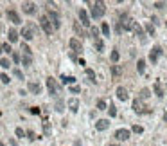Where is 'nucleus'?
Listing matches in <instances>:
<instances>
[{
	"instance_id": "f257e3e1",
	"label": "nucleus",
	"mask_w": 167,
	"mask_h": 146,
	"mask_svg": "<svg viewBox=\"0 0 167 146\" xmlns=\"http://www.w3.org/2000/svg\"><path fill=\"white\" fill-rule=\"evenodd\" d=\"M90 13H92L94 18H103L104 13H106V5H104V2H94Z\"/></svg>"
},
{
	"instance_id": "f03ea898",
	"label": "nucleus",
	"mask_w": 167,
	"mask_h": 146,
	"mask_svg": "<svg viewBox=\"0 0 167 146\" xmlns=\"http://www.w3.org/2000/svg\"><path fill=\"white\" fill-rule=\"evenodd\" d=\"M119 25H121V29L124 27V31H131V29H133V25H135V22H133V20H131V18H130L126 13H124V14L121 16V22H119Z\"/></svg>"
},
{
	"instance_id": "7ed1b4c3",
	"label": "nucleus",
	"mask_w": 167,
	"mask_h": 146,
	"mask_svg": "<svg viewBox=\"0 0 167 146\" xmlns=\"http://www.w3.org/2000/svg\"><path fill=\"white\" fill-rule=\"evenodd\" d=\"M47 89H49V94L50 96H58L59 94V85L56 83V79L54 78H47Z\"/></svg>"
},
{
	"instance_id": "20e7f679",
	"label": "nucleus",
	"mask_w": 167,
	"mask_h": 146,
	"mask_svg": "<svg viewBox=\"0 0 167 146\" xmlns=\"http://www.w3.org/2000/svg\"><path fill=\"white\" fill-rule=\"evenodd\" d=\"M40 25H41V29L45 31V34H52V23H50V20L47 18V14H43V16H40Z\"/></svg>"
},
{
	"instance_id": "39448f33",
	"label": "nucleus",
	"mask_w": 167,
	"mask_h": 146,
	"mask_svg": "<svg viewBox=\"0 0 167 146\" xmlns=\"http://www.w3.org/2000/svg\"><path fill=\"white\" fill-rule=\"evenodd\" d=\"M47 18L50 20V23H52V29H59L61 22H59V14H58L56 11H49V13H47Z\"/></svg>"
},
{
	"instance_id": "423d86ee",
	"label": "nucleus",
	"mask_w": 167,
	"mask_h": 146,
	"mask_svg": "<svg viewBox=\"0 0 167 146\" xmlns=\"http://www.w3.org/2000/svg\"><path fill=\"white\" fill-rule=\"evenodd\" d=\"M20 36H23V40H32L34 38V27L32 25H23V29L20 31Z\"/></svg>"
},
{
	"instance_id": "0eeeda50",
	"label": "nucleus",
	"mask_w": 167,
	"mask_h": 146,
	"mask_svg": "<svg viewBox=\"0 0 167 146\" xmlns=\"http://www.w3.org/2000/svg\"><path fill=\"white\" fill-rule=\"evenodd\" d=\"M5 16H7V20H9L11 23H16V25L22 23V18H20V14H18L14 9H9V11L5 13Z\"/></svg>"
},
{
	"instance_id": "6e6552de",
	"label": "nucleus",
	"mask_w": 167,
	"mask_h": 146,
	"mask_svg": "<svg viewBox=\"0 0 167 146\" xmlns=\"http://www.w3.org/2000/svg\"><path fill=\"white\" fill-rule=\"evenodd\" d=\"M130 135H131V132H130L128 128H119V130L115 132V139H119V141H128Z\"/></svg>"
},
{
	"instance_id": "1a4fd4ad",
	"label": "nucleus",
	"mask_w": 167,
	"mask_h": 146,
	"mask_svg": "<svg viewBox=\"0 0 167 146\" xmlns=\"http://www.w3.org/2000/svg\"><path fill=\"white\" fill-rule=\"evenodd\" d=\"M22 9H23L25 14H34L36 13V4L34 2H23L22 4Z\"/></svg>"
},
{
	"instance_id": "9d476101",
	"label": "nucleus",
	"mask_w": 167,
	"mask_h": 146,
	"mask_svg": "<svg viewBox=\"0 0 167 146\" xmlns=\"http://www.w3.org/2000/svg\"><path fill=\"white\" fill-rule=\"evenodd\" d=\"M110 128V121L108 119H99L97 123H95V130H99V132H104V130H108Z\"/></svg>"
},
{
	"instance_id": "9b49d317",
	"label": "nucleus",
	"mask_w": 167,
	"mask_h": 146,
	"mask_svg": "<svg viewBox=\"0 0 167 146\" xmlns=\"http://www.w3.org/2000/svg\"><path fill=\"white\" fill-rule=\"evenodd\" d=\"M79 20H81V23H83L85 27L90 25V16H88V13H86L85 9H79Z\"/></svg>"
},
{
	"instance_id": "f8f14e48",
	"label": "nucleus",
	"mask_w": 167,
	"mask_h": 146,
	"mask_svg": "<svg viewBox=\"0 0 167 146\" xmlns=\"http://www.w3.org/2000/svg\"><path fill=\"white\" fill-rule=\"evenodd\" d=\"M68 43H70V49H72V51H76V52H81V51H83V45H81V42H79L77 38H70Z\"/></svg>"
},
{
	"instance_id": "ddd939ff",
	"label": "nucleus",
	"mask_w": 167,
	"mask_h": 146,
	"mask_svg": "<svg viewBox=\"0 0 167 146\" xmlns=\"http://www.w3.org/2000/svg\"><path fill=\"white\" fill-rule=\"evenodd\" d=\"M27 89H29V92H31V94H40V92H41V87H40V83H36V81H29Z\"/></svg>"
},
{
	"instance_id": "4468645a",
	"label": "nucleus",
	"mask_w": 167,
	"mask_h": 146,
	"mask_svg": "<svg viewBox=\"0 0 167 146\" xmlns=\"http://www.w3.org/2000/svg\"><path fill=\"white\" fill-rule=\"evenodd\" d=\"M160 54H162V49H160V47H153V51L149 52V60L155 63V61L160 58Z\"/></svg>"
},
{
	"instance_id": "2eb2a0df",
	"label": "nucleus",
	"mask_w": 167,
	"mask_h": 146,
	"mask_svg": "<svg viewBox=\"0 0 167 146\" xmlns=\"http://www.w3.org/2000/svg\"><path fill=\"white\" fill-rule=\"evenodd\" d=\"M117 98H119L121 101H126V99L130 98V94H128V90H126L124 87H117Z\"/></svg>"
},
{
	"instance_id": "dca6fc26",
	"label": "nucleus",
	"mask_w": 167,
	"mask_h": 146,
	"mask_svg": "<svg viewBox=\"0 0 167 146\" xmlns=\"http://www.w3.org/2000/svg\"><path fill=\"white\" fill-rule=\"evenodd\" d=\"M155 94L158 96V98H164V89H162V83L157 79L155 81Z\"/></svg>"
},
{
	"instance_id": "f3484780",
	"label": "nucleus",
	"mask_w": 167,
	"mask_h": 146,
	"mask_svg": "<svg viewBox=\"0 0 167 146\" xmlns=\"http://www.w3.org/2000/svg\"><path fill=\"white\" fill-rule=\"evenodd\" d=\"M133 110H135L137 114H142V112H144V107H142V101H140V99H135V101H133Z\"/></svg>"
},
{
	"instance_id": "a211bd4d",
	"label": "nucleus",
	"mask_w": 167,
	"mask_h": 146,
	"mask_svg": "<svg viewBox=\"0 0 167 146\" xmlns=\"http://www.w3.org/2000/svg\"><path fill=\"white\" fill-rule=\"evenodd\" d=\"M131 31L135 33V36H140V38L144 36V29H142V25H139L137 22H135V25H133V29H131Z\"/></svg>"
},
{
	"instance_id": "6ab92c4d",
	"label": "nucleus",
	"mask_w": 167,
	"mask_h": 146,
	"mask_svg": "<svg viewBox=\"0 0 167 146\" xmlns=\"http://www.w3.org/2000/svg\"><path fill=\"white\" fill-rule=\"evenodd\" d=\"M68 107H70L72 112H77V110H79V101H77L76 98H72V99L68 101Z\"/></svg>"
},
{
	"instance_id": "aec40b11",
	"label": "nucleus",
	"mask_w": 167,
	"mask_h": 146,
	"mask_svg": "<svg viewBox=\"0 0 167 146\" xmlns=\"http://www.w3.org/2000/svg\"><path fill=\"white\" fill-rule=\"evenodd\" d=\"M122 72H124V70H122V67H121V65H113V67H112V74H113L115 78L122 76Z\"/></svg>"
},
{
	"instance_id": "412c9836",
	"label": "nucleus",
	"mask_w": 167,
	"mask_h": 146,
	"mask_svg": "<svg viewBox=\"0 0 167 146\" xmlns=\"http://www.w3.org/2000/svg\"><path fill=\"white\" fill-rule=\"evenodd\" d=\"M7 38H9V42H18V33H16L14 29H9Z\"/></svg>"
},
{
	"instance_id": "4be33fe9",
	"label": "nucleus",
	"mask_w": 167,
	"mask_h": 146,
	"mask_svg": "<svg viewBox=\"0 0 167 146\" xmlns=\"http://www.w3.org/2000/svg\"><path fill=\"white\" fill-rule=\"evenodd\" d=\"M94 43H95V47H97V51H99V52H103V51H104V43H103V40H101L99 36H97V38H94Z\"/></svg>"
},
{
	"instance_id": "5701e85b",
	"label": "nucleus",
	"mask_w": 167,
	"mask_h": 146,
	"mask_svg": "<svg viewBox=\"0 0 167 146\" xmlns=\"http://www.w3.org/2000/svg\"><path fill=\"white\" fill-rule=\"evenodd\" d=\"M61 81L65 85H74L76 83V78H72V76H61Z\"/></svg>"
},
{
	"instance_id": "b1692460",
	"label": "nucleus",
	"mask_w": 167,
	"mask_h": 146,
	"mask_svg": "<svg viewBox=\"0 0 167 146\" xmlns=\"http://www.w3.org/2000/svg\"><path fill=\"white\" fill-rule=\"evenodd\" d=\"M86 76H88V79H90L92 83H95V81H97V78H95V72H94L92 69H86Z\"/></svg>"
},
{
	"instance_id": "393cba45",
	"label": "nucleus",
	"mask_w": 167,
	"mask_h": 146,
	"mask_svg": "<svg viewBox=\"0 0 167 146\" xmlns=\"http://www.w3.org/2000/svg\"><path fill=\"white\" fill-rule=\"evenodd\" d=\"M22 63H23L25 67H29V65L32 63V58H31V56H27V54H23V56H22Z\"/></svg>"
},
{
	"instance_id": "a878e982",
	"label": "nucleus",
	"mask_w": 167,
	"mask_h": 146,
	"mask_svg": "<svg viewBox=\"0 0 167 146\" xmlns=\"http://www.w3.org/2000/svg\"><path fill=\"white\" fill-rule=\"evenodd\" d=\"M144 69H146V61H144V60H139V63H137V70H139V74H142Z\"/></svg>"
},
{
	"instance_id": "bb28decb",
	"label": "nucleus",
	"mask_w": 167,
	"mask_h": 146,
	"mask_svg": "<svg viewBox=\"0 0 167 146\" xmlns=\"http://www.w3.org/2000/svg\"><path fill=\"white\" fill-rule=\"evenodd\" d=\"M101 31H103V34H104V36H110V25H108L106 22L101 25Z\"/></svg>"
},
{
	"instance_id": "cd10ccee",
	"label": "nucleus",
	"mask_w": 167,
	"mask_h": 146,
	"mask_svg": "<svg viewBox=\"0 0 167 146\" xmlns=\"http://www.w3.org/2000/svg\"><path fill=\"white\" fill-rule=\"evenodd\" d=\"M110 58H112V61H113V63H117V61H119V58H121V54H119V51H112V54H110Z\"/></svg>"
},
{
	"instance_id": "c85d7f7f",
	"label": "nucleus",
	"mask_w": 167,
	"mask_h": 146,
	"mask_svg": "<svg viewBox=\"0 0 167 146\" xmlns=\"http://www.w3.org/2000/svg\"><path fill=\"white\" fill-rule=\"evenodd\" d=\"M0 67H2V69H9V67H11V61H9L7 58H2V60H0Z\"/></svg>"
},
{
	"instance_id": "c756f323",
	"label": "nucleus",
	"mask_w": 167,
	"mask_h": 146,
	"mask_svg": "<svg viewBox=\"0 0 167 146\" xmlns=\"http://www.w3.org/2000/svg\"><path fill=\"white\" fill-rule=\"evenodd\" d=\"M149 96H151L149 89H142V90H140V99H148Z\"/></svg>"
},
{
	"instance_id": "7c9ffc66",
	"label": "nucleus",
	"mask_w": 167,
	"mask_h": 146,
	"mask_svg": "<svg viewBox=\"0 0 167 146\" xmlns=\"http://www.w3.org/2000/svg\"><path fill=\"white\" fill-rule=\"evenodd\" d=\"M65 110V105H63V101H56V112H63Z\"/></svg>"
},
{
	"instance_id": "2f4dec72",
	"label": "nucleus",
	"mask_w": 167,
	"mask_h": 146,
	"mask_svg": "<svg viewBox=\"0 0 167 146\" xmlns=\"http://www.w3.org/2000/svg\"><path fill=\"white\" fill-rule=\"evenodd\" d=\"M108 107H106V101H103V99H99L97 101V110H106Z\"/></svg>"
},
{
	"instance_id": "473e14b6",
	"label": "nucleus",
	"mask_w": 167,
	"mask_h": 146,
	"mask_svg": "<svg viewBox=\"0 0 167 146\" xmlns=\"http://www.w3.org/2000/svg\"><path fill=\"white\" fill-rule=\"evenodd\" d=\"M106 110H108V112H110V116H112V117H115V116H117V108H115V107H113V105H110V107H108V108H106Z\"/></svg>"
},
{
	"instance_id": "72a5a7b5",
	"label": "nucleus",
	"mask_w": 167,
	"mask_h": 146,
	"mask_svg": "<svg viewBox=\"0 0 167 146\" xmlns=\"http://www.w3.org/2000/svg\"><path fill=\"white\" fill-rule=\"evenodd\" d=\"M146 31H148L149 34H155V25H153V23H146Z\"/></svg>"
},
{
	"instance_id": "f704fd0d",
	"label": "nucleus",
	"mask_w": 167,
	"mask_h": 146,
	"mask_svg": "<svg viewBox=\"0 0 167 146\" xmlns=\"http://www.w3.org/2000/svg\"><path fill=\"white\" fill-rule=\"evenodd\" d=\"M0 81H2L4 85H7L11 79H9V76H7V74H0Z\"/></svg>"
},
{
	"instance_id": "c9c22d12",
	"label": "nucleus",
	"mask_w": 167,
	"mask_h": 146,
	"mask_svg": "<svg viewBox=\"0 0 167 146\" xmlns=\"http://www.w3.org/2000/svg\"><path fill=\"white\" fill-rule=\"evenodd\" d=\"M22 51H23V54H27V56H31V52H32V51H31L25 43H22Z\"/></svg>"
},
{
	"instance_id": "e433bc0d",
	"label": "nucleus",
	"mask_w": 167,
	"mask_h": 146,
	"mask_svg": "<svg viewBox=\"0 0 167 146\" xmlns=\"http://www.w3.org/2000/svg\"><path fill=\"white\" fill-rule=\"evenodd\" d=\"M133 132H135V134H142V132H144V128H142V126H139V125H135V126H133Z\"/></svg>"
},
{
	"instance_id": "4c0bfd02",
	"label": "nucleus",
	"mask_w": 167,
	"mask_h": 146,
	"mask_svg": "<svg viewBox=\"0 0 167 146\" xmlns=\"http://www.w3.org/2000/svg\"><path fill=\"white\" fill-rule=\"evenodd\" d=\"M14 76H16L18 79H23V74H22V70H18V69H14Z\"/></svg>"
},
{
	"instance_id": "58836bf2",
	"label": "nucleus",
	"mask_w": 167,
	"mask_h": 146,
	"mask_svg": "<svg viewBox=\"0 0 167 146\" xmlns=\"http://www.w3.org/2000/svg\"><path fill=\"white\" fill-rule=\"evenodd\" d=\"M27 137H29L31 141H34V139H36V134H34L32 130H29V132H27Z\"/></svg>"
},
{
	"instance_id": "ea45409f",
	"label": "nucleus",
	"mask_w": 167,
	"mask_h": 146,
	"mask_svg": "<svg viewBox=\"0 0 167 146\" xmlns=\"http://www.w3.org/2000/svg\"><path fill=\"white\" fill-rule=\"evenodd\" d=\"M14 134H16V137H23V135H25L22 128H16V132H14Z\"/></svg>"
},
{
	"instance_id": "a19ab883",
	"label": "nucleus",
	"mask_w": 167,
	"mask_h": 146,
	"mask_svg": "<svg viewBox=\"0 0 167 146\" xmlns=\"http://www.w3.org/2000/svg\"><path fill=\"white\" fill-rule=\"evenodd\" d=\"M155 7H158V9H164V7H166V4H164V2H155Z\"/></svg>"
},
{
	"instance_id": "79ce46f5",
	"label": "nucleus",
	"mask_w": 167,
	"mask_h": 146,
	"mask_svg": "<svg viewBox=\"0 0 167 146\" xmlns=\"http://www.w3.org/2000/svg\"><path fill=\"white\" fill-rule=\"evenodd\" d=\"M70 92H72V94H77V92H79V87H70Z\"/></svg>"
},
{
	"instance_id": "37998d69",
	"label": "nucleus",
	"mask_w": 167,
	"mask_h": 146,
	"mask_svg": "<svg viewBox=\"0 0 167 146\" xmlns=\"http://www.w3.org/2000/svg\"><path fill=\"white\" fill-rule=\"evenodd\" d=\"M13 60H14V61H20V56H18V52H14V54H13Z\"/></svg>"
},
{
	"instance_id": "c03bdc74",
	"label": "nucleus",
	"mask_w": 167,
	"mask_h": 146,
	"mask_svg": "<svg viewBox=\"0 0 167 146\" xmlns=\"http://www.w3.org/2000/svg\"><path fill=\"white\" fill-rule=\"evenodd\" d=\"M31 112H32V114H40V108H36V107H32V108H31Z\"/></svg>"
},
{
	"instance_id": "a18cd8bd",
	"label": "nucleus",
	"mask_w": 167,
	"mask_h": 146,
	"mask_svg": "<svg viewBox=\"0 0 167 146\" xmlns=\"http://www.w3.org/2000/svg\"><path fill=\"white\" fill-rule=\"evenodd\" d=\"M2 52H4V51H2V43H0V54H2Z\"/></svg>"
},
{
	"instance_id": "49530a36",
	"label": "nucleus",
	"mask_w": 167,
	"mask_h": 146,
	"mask_svg": "<svg viewBox=\"0 0 167 146\" xmlns=\"http://www.w3.org/2000/svg\"><path fill=\"white\" fill-rule=\"evenodd\" d=\"M110 146H119V144H110Z\"/></svg>"
},
{
	"instance_id": "de8ad7c7",
	"label": "nucleus",
	"mask_w": 167,
	"mask_h": 146,
	"mask_svg": "<svg viewBox=\"0 0 167 146\" xmlns=\"http://www.w3.org/2000/svg\"><path fill=\"white\" fill-rule=\"evenodd\" d=\"M0 146H4V143H0Z\"/></svg>"
}]
</instances>
